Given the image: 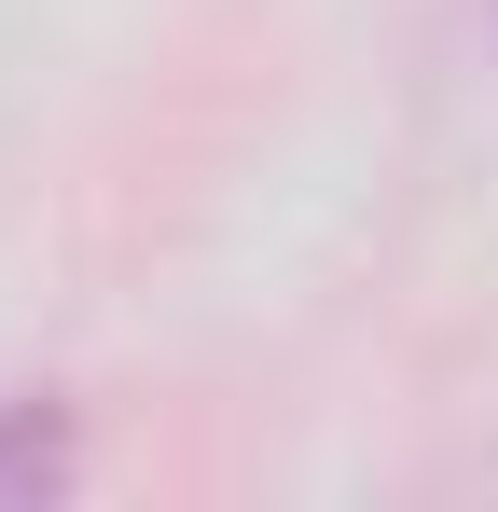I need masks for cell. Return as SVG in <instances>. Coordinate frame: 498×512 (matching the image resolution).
Wrapping results in <instances>:
<instances>
[{
    "label": "cell",
    "mask_w": 498,
    "mask_h": 512,
    "mask_svg": "<svg viewBox=\"0 0 498 512\" xmlns=\"http://www.w3.org/2000/svg\"><path fill=\"white\" fill-rule=\"evenodd\" d=\"M56 485H70V429L42 402H14L0 416V499H56Z\"/></svg>",
    "instance_id": "1"
}]
</instances>
